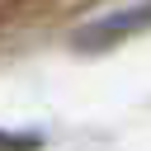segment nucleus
Here are the masks:
<instances>
[{"label":"nucleus","instance_id":"nucleus-1","mask_svg":"<svg viewBox=\"0 0 151 151\" xmlns=\"http://www.w3.org/2000/svg\"><path fill=\"white\" fill-rule=\"evenodd\" d=\"M137 28H151V0L146 5H132V9H123V14H113V19H99V24H90L80 38H76V47H104V42H123L127 33H137Z\"/></svg>","mask_w":151,"mask_h":151}]
</instances>
